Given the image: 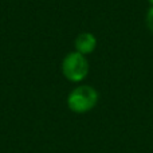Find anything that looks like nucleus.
Returning <instances> with one entry per match:
<instances>
[{"label":"nucleus","instance_id":"20e7f679","mask_svg":"<svg viewBox=\"0 0 153 153\" xmlns=\"http://www.w3.org/2000/svg\"><path fill=\"white\" fill-rule=\"evenodd\" d=\"M145 24L148 27V30L151 31V34H153V7H151L146 12L145 16Z\"/></svg>","mask_w":153,"mask_h":153},{"label":"nucleus","instance_id":"39448f33","mask_svg":"<svg viewBox=\"0 0 153 153\" xmlns=\"http://www.w3.org/2000/svg\"><path fill=\"white\" fill-rule=\"evenodd\" d=\"M148 3L151 4V7H153V0H148Z\"/></svg>","mask_w":153,"mask_h":153},{"label":"nucleus","instance_id":"f03ea898","mask_svg":"<svg viewBox=\"0 0 153 153\" xmlns=\"http://www.w3.org/2000/svg\"><path fill=\"white\" fill-rule=\"evenodd\" d=\"M89 61L86 55L71 51L62 61V74L69 82L73 83H81L89 74Z\"/></svg>","mask_w":153,"mask_h":153},{"label":"nucleus","instance_id":"f257e3e1","mask_svg":"<svg viewBox=\"0 0 153 153\" xmlns=\"http://www.w3.org/2000/svg\"><path fill=\"white\" fill-rule=\"evenodd\" d=\"M100 94L90 85H79L67 95V108L75 114H85L97 106Z\"/></svg>","mask_w":153,"mask_h":153},{"label":"nucleus","instance_id":"7ed1b4c3","mask_svg":"<svg viewBox=\"0 0 153 153\" xmlns=\"http://www.w3.org/2000/svg\"><path fill=\"white\" fill-rule=\"evenodd\" d=\"M75 51L82 55H90L97 47V38L91 32H81L74 40Z\"/></svg>","mask_w":153,"mask_h":153}]
</instances>
